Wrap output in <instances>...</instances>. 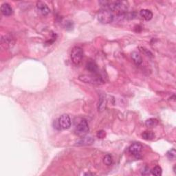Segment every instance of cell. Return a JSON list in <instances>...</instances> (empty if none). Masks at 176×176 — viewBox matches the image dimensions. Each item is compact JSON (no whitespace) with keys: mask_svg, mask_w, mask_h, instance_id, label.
<instances>
[{"mask_svg":"<svg viewBox=\"0 0 176 176\" xmlns=\"http://www.w3.org/2000/svg\"><path fill=\"white\" fill-rule=\"evenodd\" d=\"M58 124L60 129H68L71 127V120L68 115L63 114L58 118Z\"/></svg>","mask_w":176,"mask_h":176,"instance_id":"cell-5","label":"cell"},{"mask_svg":"<svg viewBox=\"0 0 176 176\" xmlns=\"http://www.w3.org/2000/svg\"><path fill=\"white\" fill-rule=\"evenodd\" d=\"M141 173H142V175H149L150 174V172H151V171L149 170V168H148L147 167H145L144 169H142V171H141Z\"/></svg>","mask_w":176,"mask_h":176,"instance_id":"cell-18","label":"cell"},{"mask_svg":"<svg viewBox=\"0 0 176 176\" xmlns=\"http://www.w3.org/2000/svg\"><path fill=\"white\" fill-rule=\"evenodd\" d=\"M131 58L132 59H133L134 62L135 63V64L137 65V66H139V65L142 64V57H141L140 54L138 53H136V52H134V53L131 54Z\"/></svg>","mask_w":176,"mask_h":176,"instance_id":"cell-11","label":"cell"},{"mask_svg":"<svg viewBox=\"0 0 176 176\" xmlns=\"http://www.w3.org/2000/svg\"><path fill=\"white\" fill-rule=\"evenodd\" d=\"M37 7L38 10H39L41 13L43 15H47L50 12V10L48 6L43 1H37Z\"/></svg>","mask_w":176,"mask_h":176,"instance_id":"cell-7","label":"cell"},{"mask_svg":"<svg viewBox=\"0 0 176 176\" xmlns=\"http://www.w3.org/2000/svg\"><path fill=\"white\" fill-rule=\"evenodd\" d=\"M142 138L145 140H151L155 138V134L152 131H146L142 133Z\"/></svg>","mask_w":176,"mask_h":176,"instance_id":"cell-13","label":"cell"},{"mask_svg":"<svg viewBox=\"0 0 176 176\" xmlns=\"http://www.w3.org/2000/svg\"><path fill=\"white\" fill-rule=\"evenodd\" d=\"M1 12L5 16H10L12 13V8L10 4L4 3L1 6Z\"/></svg>","mask_w":176,"mask_h":176,"instance_id":"cell-9","label":"cell"},{"mask_svg":"<svg viewBox=\"0 0 176 176\" xmlns=\"http://www.w3.org/2000/svg\"><path fill=\"white\" fill-rule=\"evenodd\" d=\"M105 136V132L104 131H99L97 133V137L99 138H103Z\"/></svg>","mask_w":176,"mask_h":176,"instance_id":"cell-19","label":"cell"},{"mask_svg":"<svg viewBox=\"0 0 176 176\" xmlns=\"http://www.w3.org/2000/svg\"><path fill=\"white\" fill-rule=\"evenodd\" d=\"M142 146L140 143L139 142H135L134 144H132L129 148V151L130 153H131L132 155L138 156L140 155V152L142 151Z\"/></svg>","mask_w":176,"mask_h":176,"instance_id":"cell-6","label":"cell"},{"mask_svg":"<svg viewBox=\"0 0 176 176\" xmlns=\"http://www.w3.org/2000/svg\"><path fill=\"white\" fill-rule=\"evenodd\" d=\"M151 173H152V175H156V176L162 175V168L160 166H156L154 168L152 169V170L151 171Z\"/></svg>","mask_w":176,"mask_h":176,"instance_id":"cell-15","label":"cell"},{"mask_svg":"<svg viewBox=\"0 0 176 176\" xmlns=\"http://www.w3.org/2000/svg\"><path fill=\"white\" fill-rule=\"evenodd\" d=\"M89 131L88 123L86 120H83L79 123L76 128V134L79 136H85Z\"/></svg>","mask_w":176,"mask_h":176,"instance_id":"cell-4","label":"cell"},{"mask_svg":"<svg viewBox=\"0 0 176 176\" xmlns=\"http://www.w3.org/2000/svg\"><path fill=\"white\" fill-rule=\"evenodd\" d=\"M97 17L100 22L102 23H105V24L112 23L114 18L112 12H111L110 10L104 9V8L99 12Z\"/></svg>","mask_w":176,"mask_h":176,"instance_id":"cell-2","label":"cell"},{"mask_svg":"<svg viewBox=\"0 0 176 176\" xmlns=\"http://www.w3.org/2000/svg\"><path fill=\"white\" fill-rule=\"evenodd\" d=\"M103 162L105 163L106 165H107V166L112 165V163H113L112 156L111 155H110V154H107V155H106L103 158Z\"/></svg>","mask_w":176,"mask_h":176,"instance_id":"cell-16","label":"cell"},{"mask_svg":"<svg viewBox=\"0 0 176 176\" xmlns=\"http://www.w3.org/2000/svg\"><path fill=\"white\" fill-rule=\"evenodd\" d=\"M176 156V151L175 149H172L167 153V156L169 158V159L170 160H174Z\"/></svg>","mask_w":176,"mask_h":176,"instance_id":"cell-17","label":"cell"},{"mask_svg":"<svg viewBox=\"0 0 176 176\" xmlns=\"http://www.w3.org/2000/svg\"><path fill=\"white\" fill-rule=\"evenodd\" d=\"M85 175H94V173H85Z\"/></svg>","mask_w":176,"mask_h":176,"instance_id":"cell-20","label":"cell"},{"mask_svg":"<svg viewBox=\"0 0 176 176\" xmlns=\"http://www.w3.org/2000/svg\"><path fill=\"white\" fill-rule=\"evenodd\" d=\"M140 15L146 21L151 20L152 17H153V13H152V12L151 10L147 9L141 10L140 12Z\"/></svg>","mask_w":176,"mask_h":176,"instance_id":"cell-10","label":"cell"},{"mask_svg":"<svg viewBox=\"0 0 176 176\" xmlns=\"http://www.w3.org/2000/svg\"><path fill=\"white\" fill-rule=\"evenodd\" d=\"M86 68H87V69H88V70L89 72H90L95 74V73H96V72H97L98 66H97V65L94 62L90 61V62H88V64H87V65H86Z\"/></svg>","mask_w":176,"mask_h":176,"instance_id":"cell-12","label":"cell"},{"mask_svg":"<svg viewBox=\"0 0 176 176\" xmlns=\"http://www.w3.org/2000/svg\"><path fill=\"white\" fill-rule=\"evenodd\" d=\"M79 79L82 82L85 83L92 84V85H99L103 83V81L102 78L99 75L96 74V73L94 74L90 75H81L79 76Z\"/></svg>","mask_w":176,"mask_h":176,"instance_id":"cell-1","label":"cell"},{"mask_svg":"<svg viewBox=\"0 0 176 176\" xmlns=\"http://www.w3.org/2000/svg\"><path fill=\"white\" fill-rule=\"evenodd\" d=\"M83 57V50L80 47H74L71 52V58L75 65H79Z\"/></svg>","mask_w":176,"mask_h":176,"instance_id":"cell-3","label":"cell"},{"mask_svg":"<svg viewBox=\"0 0 176 176\" xmlns=\"http://www.w3.org/2000/svg\"><path fill=\"white\" fill-rule=\"evenodd\" d=\"M94 142V140L91 136H85L83 137L80 140L77 142V145L78 146H82V145H92Z\"/></svg>","mask_w":176,"mask_h":176,"instance_id":"cell-8","label":"cell"},{"mask_svg":"<svg viewBox=\"0 0 176 176\" xmlns=\"http://www.w3.org/2000/svg\"><path fill=\"white\" fill-rule=\"evenodd\" d=\"M158 124V120L156 118H149L148 120H146L145 122V125H146L147 127L151 128L156 127Z\"/></svg>","mask_w":176,"mask_h":176,"instance_id":"cell-14","label":"cell"}]
</instances>
